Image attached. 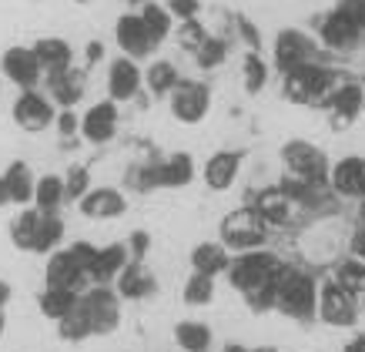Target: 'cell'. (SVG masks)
<instances>
[{
  "label": "cell",
  "mask_w": 365,
  "mask_h": 352,
  "mask_svg": "<svg viewBox=\"0 0 365 352\" xmlns=\"http://www.w3.org/2000/svg\"><path fill=\"white\" fill-rule=\"evenodd\" d=\"M275 312L288 316V319L309 322L319 316V286L309 272L285 265V272L275 282Z\"/></svg>",
  "instance_id": "obj_1"
},
{
  "label": "cell",
  "mask_w": 365,
  "mask_h": 352,
  "mask_svg": "<svg viewBox=\"0 0 365 352\" xmlns=\"http://www.w3.org/2000/svg\"><path fill=\"white\" fill-rule=\"evenodd\" d=\"M342 81L335 74L332 67L325 64H305V67H295L282 77V94L295 104H329Z\"/></svg>",
  "instance_id": "obj_2"
},
{
  "label": "cell",
  "mask_w": 365,
  "mask_h": 352,
  "mask_svg": "<svg viewBox=\"0 0 365 352\" xmlns=\"http://www.w3.org/2000/svg\"><path fill=\"white\" fill-rule=\"evenodd\" d=\"M282 272H285V262H282L275 252H268V248H252V252H238L232 258L228 282L245 296V292H255V288L275 286Z\"/></svg>",
  "instance_id": "obj_3"
},
{
  "label": "cell",
  "mask_w": 365,
  "mask_h": 352,
  "mask_svg": "<svg viewBox=\"0 0 365 352\" xmlns=\"http://www.w3.org/2000/svg\"><path fill=\"white\" fill-rule=\"evenodd\" d=\"M218 231H222V245L235 255L252 252V248H265L268 242V225L255 205H245V208H235L232 215H225Z\"/></svg>",
  "instance_id": "obj_4"
},
{
  "label": "cell",
  "mask_w": 365,
  "mask_h": 352,
  "mask_svg": "<svg viewBox=\"0 0 365 352\" xmlns=\"http://www.w3.org/2000/svg\"><path fill=\"white\" fill-rule=\"evenodd\" d=\"M282 161L295 178L302 181H312V185H325L329 181V158L322 148L309 141H285L282 144Z\"/></svg>",
  "instance_id": "obj_5"
},
{
  "label": "cell",
  "mask_w": 365,
  "mask_h": 352,
  "mask_svg": "<svg viewBox=\"0 0 365 352\" xmlns=\"http://www.w3.org/2000/svg\"><path fill=\"white\" fill-rule=\"evenodd\" d=\"M171 118L181 124H198L208 118L211 111V91L201 81H178V88L168 94Z\"/></svg>",
  "instance_id": "obj_6"
},
{
  "label": "cell",
  "mask_w": 365,
  "mask_h": 352,
  "mask_svg": "<svg viewBox=\"0 0 365 352\" xmlns=\"http://www.w3.org/2000/svg\"><path fill=\"white\" fill-rule=\"evenodd\" d=\"M14 121H17V128L21 131H44V128H51V124L57 121V111H54V101L47 98L44 91H21L17 94V101H14Z\"/></svg>",
  "instance_id": "obj_7"
},
{
  "label": "cell",
  "mask_w": 365,
  "mask_h": 352,
  "mask_svg": "<svg viewBox=\"0 0 365 352\" xmlns=\"http://www.w3.org/2000/svg\"><path fill=\"white\" fill-rule=\"evenodd\" d=\"M319 319L332 329H345V326H355L359 319V298L352 292H345L339 282H329V286L319 288Z\"/></svg>",
  "instance_id": "obj_8"
},
{
  "label": "cell",
  "mask_w": 365,
  "mask_h": 352,
  "mask_svg": "<svg viewBox=\"0 0 365 352\" xmlns=\"http://www.w3.org/2000/svg\"><path fill=\"white\" fill-rule=\"evenodd\" d=\"M84 306L91 312V326H94V336H108L121 326V296L108 286H91L88 292H81Z\"/></svg>",
  "instance_id": "obj_9"
},
{
  "label": "cell",
  "mask_w": 365,
  "mask_h": 352,
  "mask_svg": "<svg viewBox=\"0 0 365 352\" xmlns=\"http://www.w3.org/2000/svg\"><path fill=\"white\" fill-rule=\"evenodd\" d=\"M275 71H282V77L295 67H305V64H315V41H312L305 31H295L288 27L275 37Z\"/></svg>",
  "instance_id": "obj_10"
},
{
  "label": "cell",
  "mask_w": 365,
  "mask_h": 352,
  "mask_svg": "<svg viewBox=\"0 0 365 352\" xmlns=\"http://www.w3.org/2000/svg\"><path fill=\"white\" fill-rule=\"evenodd\" d=\"M114 41H118V47H121L124 57H131V61H144V57H151L158 51L155 37L148 34V27H144L141 14H121L118 17V24H114Z\"/></svg>",
  "instance_id": "obj_11"
},
{
  "label": "cell",
  "mask_w": 365,
  "mask_h": 352,
  "mask_svg": "<svg viewBox=\"0 0 365 352\" xmlns=\"http://www.w3.org/2000/svg\"><path fill=\"white\" fill-rule=\"evenodd\" d=\"M0 71H4V77L11 84H17L24 91L37 88L41 77H44V67H41V61L34 54V47H7L4 57H0Z\"/></svg>",
  "instance_id": "obj_12"
},
{
  "label": "cell",
  "mask_w": 365,
  "mask_h": 352,
  "mask_svg": "<svg viewBox=\"0 0 365 352\" xmlns=\"http://www.w3.org/2000/svg\"><path fill=\"white\" fill-rule=\"evenodd\" d=\"M144 88V71L138 61L131 57H114L111 67H108V98L114 104H124V101L138 98V91Z\"/></svg>",
  "instance_id": "obj_13"
},
{
  "label": "cell",
  "mask_w": 365,
  "mask_h": 352,
  "mask_svg": "<svg viewBox=\"0 0 365 352\" xmlns=\"http://www.w3.org/2000/svg\"><path fill=\"white\" fill-rule=\"evenodd\" d=\"M118 104L111 98L108 101H98V104H91L84 111V118H81V134H84V141L88 144H108L118 134Z\"/></svg>",
  "instance_id": "obj_14"
},
{
  "label": "cell",
  "mask_w": 365,
  "mask_h": 352,
  "mask_svg": "<svg viewBox=\"0 0 365 352\" xmlns=\"http://www.w3.org/2000/svg\"><path fill=\"white\" fill-rule=\"evenodd\" d=\"M44 282H47V288H74V292L91 286V278L84 276V268L74 262L71 248L51 252V258H47V265H44Z\"/></svg>",
  "instance_id": "obj_15"
},
{
  "label": "cell",
  "mask_w": 365,
  "mask_h": 352,
  "mask_svg": "<svg viewBox=\"0 0 365 352\" xmlns=\"http://www.w3.org/2000/svg\"><path fill=\"white\" fill-rule=\"evenodd\" d=\"M362 101H365V88H359L352 81H345V84L335 88L332 101L325 104V108H329V124H332V131H345V128L362 114Z\"/></svg>",
  "instance_id": "obj_16"
},
{
  "label": "cell",
  "mask_w": 365,
  "mask_h": 352,
  "mask_svg": "<svg viewBox=\"0 0 365 352\" xmlns=\"http://www.w3.org/2000/svg\"><path fill=\"white\" fill-rule=\"evenodd\" d=\"M47 98L54 101L61 111L74 108L81 98H84V84H88V74L78 71V67H64V71H54L47 74Z\"/></svg>",
  "instance_id": "obj_17"
},
{
  "label": "cell",
  "mask_w": 365,
  "mask_h": 352,
  "mask_svg": "<svg viewBox=\"0 0 365 352\" xmlns=\"http://www.w3.org/2000/svg\"><path fill=\"white\" fill-rule=\"evenodd\" d=\"M329 185L345 198H365V158H342L329 168Z\"/></svg>",
  "instance_id": "obj_18"
},
{
  "label": "cell",
  "mask_w": 365,
  "mask_h": 352,
  "mask_svg": "<svg viewBox=\"0 0 365 352\" xmlns=\"http://www.w3.org/2000/svg\"><path fill=\"white\" fill-rule=\"evenodd\" d=\"M255 208L265 218L268 228H275V225H288V221H292V215H295V198H292L282 185H272V188H262V191H258Z\"/></svg>",
  "instance_id": "obj_19"
},
{
  "label": "cell",
  "mask_w": 365,
  "mask_h": 352,
  "mask_svg": "<svg viewBox=\"0 0 365 352\" xmlns=\"http://www.w3.org/2000/svg\"><path fill=\"white\" fill-rule=\"evenodd\" d=\"M359 34H362V27L352 17H345L342 11H332L319 24V37L329 51H349V47H355L359 44Z\"/></svg>",
  "instance_id": "obj_20"
},
{
  "label": "cell",
  "mask_w": 365,
  "mask_h": 352,
  "mask_svg": "<svg viewBox=\"0 0 365 352\" xmlns=\"http://www.w3.org/2000/svg\"><path fill=\"white\" fill-rule=\"evenodd\" d=\"M34 188H37V178L31 175V168L24 161H14L4 178H0V205L11 201V205H31L34 201Z\"/></svg>",
  "instance_id": "obj_21"
},
{
  "label": "cell",
  "mask_w": 365,
  "mask_h": 352,
  "mask_svg": "<svg viewBox=\"0 0 365 352\" xmlns=\"http://www.w3.org/2000/svg\"><path fill=\"white\" fill-rule=\"evenodd\" d=\"M81 211L88 218L108 221V218H121L128 211V198H124L118 188H91L88 195L81 198Z\"/></svg>",
  "instance_id": "obj_22"
},
{
  "label": "cell",
  "mask_w": 365,
  "mask_h": 352,
  "mask_svg": "<svg viewBox=\"0 0 365 352\" xmlns=\"http://www.w3.org/2000/svg\"><path fill=\"white\" fill-rule=\"evenodd\" d=\"M242 171V151H215L205 161V185L211 191H228Z\"/></svg>",
  "instance_id": "obj_23"
},
{
  "label": "cell",
  "mask_w": 365,
  "mask_h": 352,
  "mask_svg": "<svg viewBox=\"0 0 365 352\" xmlns=\"http://www.w3.org/2000/svg\"><path fill=\"white\" fill-rule=\"evenodd\" d=\"M131 262V252H128V242H114V245H104L98 252V262L91 268V286H111L114 278L121 276L124 268Z\"/></svg>",
  "instance_id": "obj_24"
},
{
  "label": "cell",
  "mask_w": 365,
  "mask_h": 352,
  "mask_svg": "<svg viewBox=\"0 0 365 352\" xmlns=\"http://www.w3.org/2000/svg\"><path fill=\"white\" fill-rule=\"evenodd\" d=\"M191 268L201 272V276H228V268H232V252L225 248L222 242H201L195 245V252H191Z\"/></svg>",
  "instance_id": "obj_25"
},
{
  "label": "cell",
  "mask_w": 365,
  "mask_h": 352,
  "mask_svg": "<svg viewBox=\"0 0 365 352\" xmlns=\"http://www.w3.org/2000/svg\"><path fill=\"white\" fill-rule=\"evenodd\" d=\"M191 178H195V161L185 151L171 154V158L155 165V188H185L191 185Z\"/></svg>",
  "instance_id": "obj_26"
},
{
  "label": "cell",
  "mask_w": 365,
  "mask_h": 352,
  "mask_svg": "<svg viewBox=\"0 0 365 352\" xmlns=\"http://www.w3.org/2000/svg\"><path fill=\"white\" fill-rule=\"evenodd\" d=\"M114 292H118L121 298H131V302L148 298L151 292H155V276H151L141 262H128V268L114 278Z\"/></svg>",
  "instance_id": "obj_27"
},
{
  "label": "cell",
  "mask_w": 365,
  "mask_h": 352,
  "mask_svg": "<svg viewBox=\"0 0 365 352\" xmlns=\"http://www.w3.org/2000/svg\"><path fill=\"white\" fill-rule=\"evenodd\" d=\"M34 54L44 67V77L54 74V71H64V67H74V51H71L64 37H41L34 44Z\"/></svg>",
  "instance_id": "obj_28"
},
{
  "label": "cell",
  "mask_w": 365,
  "mask_h": 352,
  "mask_svg": "<svg viewBox=\"0 0 365 352\" xmlns=\"http://www.w3.org/2000/svg\"><path fill=\"white\" fill-rule=\"evenodd\" d=\"M211 339H215L211 326H205L198 319H185L175 326V342H178V349H185V352H208Z\"/></svg>",
  "instance_id": "obj_29"
},
{
  "label": "cell",
  "mask_w": 365,
  "mask_h": 352,
  "mask_svg": "<svg viewBox=\"0 0 365 352\" xmlns=\"http://www.w3.org/2000/svg\"><path fill=\"white\" fill-rule=\"evenodd\" d=\"M81 302V292H74V288H44L41 292V298H37V306H41V316L44 319H54L61 322L71 312V308Z\"/></svg>",
  "instance_id": "obj_30"
},
{
  "label": "cell",
  "mask_w": 365,
  "mask_h": 352,
  "mask_svg": "<svg viewBox=\"0 0 365 352\" xmlns=\"http://www.w3.org/2000/svg\"><path fill=\"white\" fill-rule=\"evenodd\" d=\"M67 201V188H64V175H44L37 178L34 188V208L41 211H57Z\"/></svg>",
  "instance_id": "obj_31"
},
{
  "label": "cell",
  "mask_w": 365,
  "mask_h": 352,
  "mask_svg": "<svg viewBox=\"0 0 365 352\" xmlns=\"http://www.w3.org/2000/svg\"><path fill=\"white\" fill-rule=\"evenodd\" d=\"M57 332H61V339H67V342H84L88 336H94L91 312H88V306H84V298H81L78 306L67 312L64 319L57 322Z\"/></svg>",
  "instance_id": "obj_32"
},
{
  "label": "cell",
  "mask_w": 365,
  "mask_h": 352,
  "mask_svg": "<svg viewBox=\"0 0 365 352\" xmlns=\"http://www.w3.org/2000/svg\"><path fill=\"white\" fill-rule=\"evenodd\" d=\"M178 81H181V77H178L171 61H155V64L144 71V88L151 91L155 98H168V94L178 88Z\"/></svg>",
  "instance_id": "obj_33"
},
{
  "label": "cell",
  "mask_w": 365,
  "mask_h": 352,
  "mask_svg": "<svg viewBox=\"0 0 365 352\" xmlns=\"http://www.w3.org/2000/svg\"><path fill=\"white\" fill-rule=\"evenodd\" d=\"M41 208H24L17 218L11 221V242L21 252H34V238H37V225H41Z\"/></svg>",
  "instance_id": "obj_34"
},
{
  "label": "cell",
  "mask_w": 365,
  "mask_h": 352,
  "mask_svg": "<svg viewBox=\"0 0 365 352\" xmlns=\"http://www.w3.org/2000/svg\"><path fill=\"white\" fill-rule=\"evenodd\" d=\"M141 21H144V27H148V34L155 37V44H161V41H168L171 34H175V17H171V11L168 7H161V4H144L141 11Z\"/></svg>",
  "instance_id": "obj_35"
},
{
  "label": "cell",
  "mask_w": 365,
  "mask_h": 352,
  "mask_svg": "<svg viewBox=\"0 0 365 352\" xmlns=\"http://www.w3.org/2000/svg\"><path fill=\"white\" fill-rule=\"evenodd\" d=\"M61 238H64V221L57 218V211H44V215H41V225H37L34 252H37V255H51V252H57Z\"/></svg>",
  "instance_id": "obj_36"
},
{
  "label": "cell",
  "mask_w": 365,
  "mask_h": 352,
  "mask_svg": "<svg viewBox=\"0 0 365 352\" xmlns=\"http://www.w3.org/2000/svg\"><path fill=\"white\" fill-rule=\"evenodd\" d=\"M242 84L248 94H258V91H265L268 84V64L265 57L258 54V51H248L242 61Z\"/></svg>",
  "instance_id": "obj_37"
},
{
  "label": "cell",
  "mask_w": 365,
  "mask_h": 352,
  "mask_svg": "<svg viewBox=\"0 0 365 352\" xmlns=\"http://www.w3.org/2000/svg\"><path fill=\"white\" fill-rule=\"evenodd\" d=\"M335 282L345 288V292H352L359 302L365 298V262L352 258V262H342L335 268Z\"/></svg>",
  "instance_id": "obj_38"
},
{
  "label": "cell",
  "mask_w": 365,
  "mask_h": 352,
  "mask_svg": "<svg viewBox=\"0 0 365 352\" xmlns=\"http://www.w3.org/2000/svg\"><path fill=\"white\" fill-rule=\"evenodd\" d=\"M181 296H185V302L195 308L211 306V302H215V278L201 276V272H191V278L185 282V292H181Z\"/></svg>",
  "instance_id": "obj_39"
},
{
  "label": "cell",
  "mask_w": 365,
  "mask_h": 352,
  "mask_svg": "<svg viewBox=\"0 0 365 352\" xmlns=\"http://www.w3.org/2000/svg\"><path fill=\"white\" fill-rule=\"evenodd\" d=\"M178 47L181 51H188V54H198L201 44L208 41V34H205V27H201L198 21H181L178 24Z\"/></svg>",
  "instance_id": "obj_40"
},
{
  "label": "cell",
  "mask_w": 365,
  "mask_h": 352,
  "mask_svg": "<svg viewBox=\"0 0 365 352\" xmlns=\"http://www.w3.org/2000/svg\"><path fill=\"white\" fill-rule=\"evenodd\" d=\"M225 57H228V44H225L222 37H208V41L201 44V51L195 54V61H198V67L211 71V67L225 64Z\"/></svg>",
  "instance_id": "obj_41"
},
{
  "label": "cell",
  "mask_w": 365,
  "mask_h": 352,
  "mask_svg": "<svg viewBox=\"0 0 365 352\" xmlns=\"http://www.w3.org/2000/svg\"><path fill=\"white\" fill-rule=\"evenodd\" d=\"M64 188H67V201H81L91 191V175L84 165H74L64 175Z\"/></svg>",
  "instance_id": "obj_42"
},
{
  "label": "cell",
  "mask_w": 365,
  "mask_h": 352,
  "mask_svg": "<svg viewBox=\"0 0 365 352\" xmlns=\"http://www.w3.org/2000/svg\"><path fill=\"white\" fill-rule=\"evenodd\" d=\"M245 302H248V308H252V312H272V308H275V286L245 292Z\"/></svg>",
  "instance_id": "obj_43"
},
{
  "label": "cell",
  "mask_w": 365,
  "mask_h": 352,
  "mask_svg": "<svg viewBox=\"0 0 365 352\" xmlns=\"http://www.w3.org/2000/svg\"><path fill=\"white\" fill-rule=\"evenodd\" d=\"M98 252H101V248H94L91 242H74V245H71L74 262L84 268V276H88V278H91V268H94V262H98Z\"/></svg>",
  "instance_id": "obj_44"
},
{
  "label": "cell",
  "mask_w": 365,
  "mask_h": 352,
  "mask_svg": "<svg viewBox=\"0 0 365 352\" xmlns=\"http://www.w3.org/2000/svg\"><path fill=\"white\" fill-rule=\"evenodd\" d=\"M168 11H171V17H178V21H198L201 0H168Z\"/></svg>",
  "instance_id": "obj_45"
},
{
  "label": "cell",
  "mask_w": 365,
  "mask_h": 352,
  "mask_svg": "<svg viewBox=\"0 0 365 352\" xmlns=\"http://www.w3.org/2000/svg\"><path fill=\"white\" fill-rule=\"evenodd\" d=\"M57 134L61 138H74V134L81 131V118L74 114V108H67V111H57V121H54Z\"/></svg>",
  "instance_id": "obj_46"
},
{
  "label": "cell",
  "mask_w": 365,
  "mask_h": 352,
  "mask_svg": "<svg viewBox=\"0 0 365 352\" xmlns=\"http://www.w3.org/2000/svg\"><path fill=\"white\" fill-rule=\"evenodd\" d=\"M151 248V238H148V231H134L131 238H128V252H131V262H141L144 255Z\"/></svg>",
  "instance_id": "obj_47"
},
{
  "label": "cell",
  "mask_w": 365,
  "mask_h": 352,
  "mask_svg": "<svg viewBox=\"0 0 365 352\" xmlns=\"http://www.w3.org/2000/svg\"><path fill=\"white\" fill-rule=\"evenodd\" d=\"M238 34L245 37V44L252 47V51H258V44H262V34L255 31V27H252L248 21H245V17H238Z\"/></svg>",
  "instance_id": "obj_48"
},
{
  "label": "cell",
  "mask_w": 365,
  "mask_h": 352,
  "mask_svg": "<svg viewBox=\"0 0 365 352\" xmlns=\"http://www.w3.org/2000/svg\"><path fill=\"white\" fill-rule=\"evenodd\" d=\"M98 61H104V44H101V41H91L88 44V67L98 64Z\"/></svg>",
  "instance_id": "obj_49"
},
{
  "label": "cell",
  "mask_w": 365,
  "mask_h": 352,
  "mask_svg": "<svg viewBox=\"0 0 365 352\" xmlns=\"http://www.w3.org/2000/svg\"><path fill=\"white\" fill-rule=\"evenodd\" d=\"M352 252H355V258H359V262H365V228L352 238Z\"/></svg>",
  "instance_id": "obj_50"
},
{
  "label": "cell",
  "mask_w": 365,
  "mask_h": 352,
  "mask_svg": "<svg viewBox=\"0 0 365 352\" xmlns=\"http://www.w3.org/2000/svg\"><path fill=\"white\" fill-rule=\"evenodd\" d=\"M345 352H365V336H355V339L345 346Z\"/></svg>",
  "instance_id": "obj_51"
},
{
  "label": "cell",
  "mask_w": 365,
  "mask_h": 352,
  "mask_svg": "<svg viewBox=\"0 0 365 352\" xmlns=\"http://www.w3.org/2000/svg\"><path fill=\"white\" fill-rule=\"evenodd\" d=\"M7 298H11V286H7V282H0V308L7 306Z\"/></svg>",
  "instance_id": "obj_52"
},
{
  "label": "cell",
  "mask_w": 365,
  "mask_h": 352,
  "mask_svg": "<svg viewBox=\"0 0 365 352\" xmlns=\"http://www.w3.org/2000/svg\"><path fill=\"white\" fill-rule=\"evenodd\" d=\"M359 27H365V0H359Z\"/></svg>",
  "instance_id": "obj_53"
},
{
  "label": "cell",
  "mask_w": 365,
  "mask_h": 352,
  "mask_svg": "<svg viewBox=\"0 0 365 352\" xmlns=\"http://www.w3.org/2000/svg\"><path fill=\"white\" fill-rule=\"evenodd\" d=\"M225 352H252V349H245V346H238V342H235V346L228 342V346H225Z\"/></svg>",
  "instance_id": "obj_54"
},
{
  "label": "cell",
  "mask_w": 365,
  "mask_h": 352,
  "mask_svg": "<svg viewBox=\"0 0 365 352\" xmlns=\"http://www.w3.org/2000/svg\"><path fill=\"white\" fill-rule=\"evenodd\" d=\"M255 352H278V349H272V346H262V349H255Z\"/></svg>",
  "instance_id": "obj_55"
},
{
  "label": "cell",
  "mask_w": 365,
  "mask_h": 352,
  "mask_svg": "<svg viewBox=\"0 0 365 352\" xmlns=\"http://www.w3.org/2000/svg\"><path fill=\"white\" fill-rule=\"evenodd\" d=\"M0 336H4V308H0Z\"/></svg>",
  "instance_id": "obj_56"
},
{
  "label": "cell",
  "mask_w": 365,
  "mask_h": 352,
  "mask_svg": "<svg viewBox=\"0 0 365 352\" xmlns=\"http://www.w3.org/2000/svg\"><path fill=\"white\" fill-rule=\"evenodd\" d=\"M362 111H365V101H362Z\"/></svg>",
  "instance_id": "obj_57"
}]
</instances>
